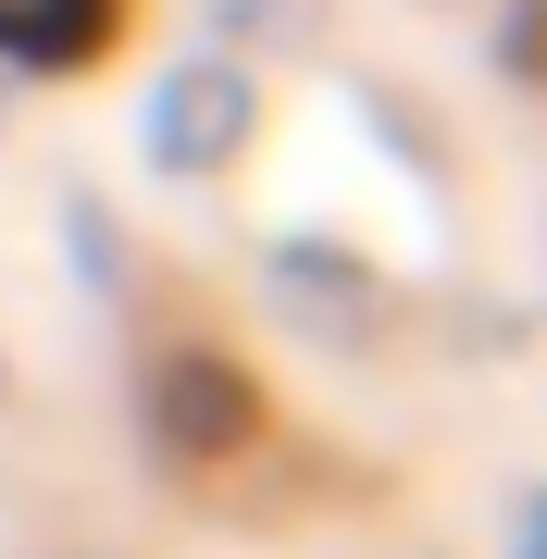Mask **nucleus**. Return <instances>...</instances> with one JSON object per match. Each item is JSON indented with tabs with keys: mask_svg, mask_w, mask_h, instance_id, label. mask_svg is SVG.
Returning <instances> with one entry per match:
<instances>
[{
	"mask_svg": "<svg viewBox=\"0 0 547 559\" xmlns=\"http://www.w3.org/2000/svg\"><path fill=\"white\" fill-rule=\"evenodd\" d=\"M124 25V0H0V38H25V50H100Z\"/></svg>",
	"mask_w": 547,
	"mask_h": 559,
	"instance_id": "obj_1",
	"label": "nucleus"
}]
</instances>
